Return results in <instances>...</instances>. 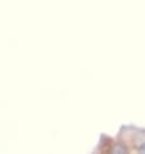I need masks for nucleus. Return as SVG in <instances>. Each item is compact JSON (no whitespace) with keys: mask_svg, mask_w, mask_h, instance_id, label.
Wrapping results in <instances>:
<instances>
[{"mask_svg":"<svg viewBox=\"0 0 145 154\" xmlns=\"http://www.w3.org/2000/svg\"><path fill=\"white\" fill-rule=\"evenodd\" d=\"M139 152H140V153H145V143H143L141 145H140V148H139Z\"/></svg>","mask_w":145,"mask_h":154,"instance_id":"obj_1","label":"nucleus"}]
</instances>
